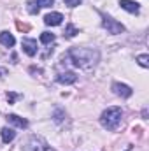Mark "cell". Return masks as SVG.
I'll return each mask as SVG.
<instances>
[{"label": "cell", "mask_w": 149, "mask_h": 151, "mask_svg": "<svg viewBox=\"0 0 149 151\" xmlns=\"http://www.w3.org/2000/svg\"><path fill=\"white\" fill-rule=\"evenodd\" d=\"M98 60H100V53L91 47H72L62 56V62L72 63L79 69H91L98 63Z\"/></svg>", "instance_id": "obj_1"}, {"label": "cell", "mask_w": 149, "mask_h": 151, "mask_svg": "<svg viewBox=\"0 0 149 151\" xmlns=\"http://www.w3.org/2000/svg\"><path fill=\"white\" fill-rule=\"evenodd\" d=\"M121 118H123V111L121 107H109L102 113V118H100V123L104 128L107 130H116L119 125H121Z\"/></svg>", "instance_id": "obj_2"}, {"label": "cell", "mask_w": 149, "mask_h": 151, "mask_svg": "<svg viewBox=\"0 0 149 151\" xmlns=\"http://www.w3.org/2000/svg\"><path fill=\"white\" fill-rule=\"evenodd\" d=\"M25 151H54L42 137H39V135H32L30 139H28V142L25 144Z\"/></svg>", "instance_id": "obj_3"}, {"label": "cell", "mask_w": 149, "mask_h": 151, "mask_svg": "<svg viewBox=\"0 0 149 151\" xmlns=\"http://www.w3.org/2000/svg\"><path fill=\"white\" fill-rule=\"evenodd\" d=\"M102 27L107 30V34H112V35L125 32V27H123L119 21H116V19L109 18V16H104V19H102Z\"/></svg>", "instance_id": "obj_4"}, {"label": "cell", "mask_w": 149, "mask_h": 151, "mask_svg": "<svg viewBox=\"0 0 149 151\" xmlns=\"http://www.w3.org/2000/svg\"><path fill=\"white\" fill-rule=\"evenodd\" d=\"M112 91H114L116 95L123 97V99H128V97H132V93H133V90H132L130 86L123 84V83H114V84H112Z\"/></svg>", "instance_id": "obj_5"}, {"label": "cell", "mask_w": 149, "mask_h": 151, "mask_svg": "<svg viewBox=\"0 0 149 151\" xmlns=\"http://www.w3.org/2000/svg\"><path fill=\"white\" fill-rule=\"evenodd\" d=\"M23 49H25V53L28 55V56H35L37 55V40H34V39H23Z\"/></svg>", "instance_id": "obj_6"}, {"label": "cell", "mask_w": 149, "mask_h": 151, "mask_svg": "<svg viewBox=\"0 0 149 151\" xmlns=\"http://www.w3.org/2000/svg\"><path fill=\"white\" fill-rule=\"evenodd\" d=\"M62 21H63V16L60 12H51L44 18V23L47 27H58V25H62Z\"/></svg>", "instance_id": "obj_7"}, {"label": "cell", "mask_w": 149, "mask_h": 151, "mask_svg": "<svg viewBox=\"0 0 149 151\" xmlns=\"http://www.w3.org/2000/svg\"><path fill=\"white\" fill-rule=\"evenodd\" d=\"M56 81H58L60 84H72V83H75V81H77V76H75V72L67 70V72H62V74H58Z\"/></svg>", "instance_id": "obj_8"}, {"label": "cell", "mask_w": 149, "mask_h": 151, "mask_svg": "<svg viewBox=\"0 0 149 151\" xmlns=\"http://www.w3.org/2000/svg\"><path fill=\"white\" fill-rule=\"evenodd\" d=\"M119 5H121L125 11H128V12H133V14H137V12L140 11V5H139V2H133V0H119Z\"/></svg>", "instance_id": "obj_9"}, {"label": "cell", "mask_w": 149, "mask_h": 151, "mask_svg": "<svg viewBox=\"0 0 149 151\" xmlns=\"http://www.w3.org/2000/svg\"><path fill=\"white\" fill-rule=\"evenodd\" d=\"M7 123H11V125H14V127H19V128H27V127H28V121H27L25 118L16 116V114H9V116H7Z\"/></svg>", "instance_id": "obj_10"}, {"label": "cell", "mask_w": 149, "mask_h": 151, "mask_svg": "<svg viewBox=\"0 0 149 151\" xmlns=\"http://www.w3.org/2000/svg\"><path fill=\"white\" fill-rule=\"evenodd\" d=\"M0 44H4L5 47H12L16 44V39L12 37L9 32H2L0 34Z\"/></svg>", "instance_id": "obj_11"}, {"label": "cell", "mask_w": 149, "mask_h": 151, "mask_svg": "<svg viewBox=\"0 0 149 151\" xmlns=\"http://www.w3.org/2000/svg\"><path fill=\"white\" fill-rule=\"evenodd\" d=\"M14 137H16V132H14L12 128H7V127L2 128V141H4V142H11Z\"/></svg>", "instance_id": "obj_12"}, {"label": "cell", "mask_w": 149, "mask_h": 151, "mask_svg": "<svg viewBox=\"0 0 149 151\" xmlns=\"http://www.w3.org/2000/svg\"><path fill=\"white\" fill-rule=\"evenodd\" d=\"M54 40V34H51V32H42L40 34V42L42 44H51Z\"/></svg>", "instance_id": "obj_13"}, {"label": "cell", "mask_w": 149, "mask_h": 151, "mask_svg": "<svg viewBox=\"0 0 149 151\" xmlns=\"http://www.w3.org/2000/svg\"><path fill=\"white\" fill-rule=\"evenodd\" d=\"M137 62H139V65L144 67V69L149 67V56L148 55H139V56H137Z\"/></svg>", "instance_id": "obj_14"}, {"label": "cell", "mask_w": 149, "mask_h": 151, "mask_svg": "<svg viewBox=\"0 0 149 151\" xmlns=\"http://www.w3.org/2000/svg\"><path fill=\"white\" fill-rule=\"evenodd\" d=\"M75 34H79V30L75 28L74 25H69V27H67V30H65V37H67V39H72Z\"/></svg>", "instance_id": "obj_15"}, {"label": "cell", "mask_w": 149, "mask_h": 151, "mask_svg": "<svg viewBox=\"0 0 149 151\" xmlns=\"http://www.w3.org/2000/svg\"><path fill=\"white\" fill-rule=\"evenodd\" d=\"M39 9L40 7L37 5V2H28V12L30 14H39Z\"/></svg>", "instance_id": "obj_16"}, {"label": "cell", "mask_w": 149, "mask_h": 151, "mask_svg": "<svg viewBox=\"0 0 149 151\" xmlns=\"http://www.w3.org/2000/svg\"><path fill=\"white\" fill-rule=\"evenodd\" d=\"M16 28H18L19 32H28V30H30V25L21 23V21H16Z\"/></svg>", "instance_id": "obj_17"}, {"label": "cell", "mask_w": 149, "mask_h": 151, "mask_svg": "<svg viewBox=\"0 0 149 151\" xmlns=\"http://www.w3.org/2000/svg\"><path fill=\"white\" fill-rule=\"evenodd\" d=\"M53 4H54V0H37L39 7H51Z\"/></svg>", "instance_id": "obj_18"}, {"label": "cell", "mask_w": 149, "mask_h": 151, "mask_svg": "<svg viewBox=\"0 0 149 151\" xmlns=\"http://www.w3.org/2000/svg\"><path fill=\"white\" fill-rule=\"evenodd\" d=\"M63 2H65V4H67L69 7H77V5H79V4H81L82 0H63Z\"/></svg>", "instance_id": "obj_19"}, {"label": "cell", "mask_w": 149, "mask_h": 151, "mask_svg": "<svg viewBox=\"0 0 149 151\" xmlns=\"http://www.w3.org/2000/svg\"><path fill=\"white\" fill-rule=\"evenodd\" d=\"M18 99V95L16 93H7V100H9V104H14V100Z\"/></svg>", "instance_id": "obj_20"}, {"label": "cell", "mask_w": 149, "mask_h": 151, "mask_svg": "<svg viewBox=\"0 0 149 151\" xmlns=\"http://www.w3.org/2000/svg\"><path fill=\"white\" fill-rule=\"evenodd\" d=\"M62 119H63V113H62V111H56V114H54V121L60 123Z\"/></svg>", "instance_id": "obj_21"}, {"label": "cell", "mask_w": 149, "mask_h": 151, "mask_svg": "<svg viewBox=\"0 0 149 151\" xmlns=\"http://www.w3.org/2000/svg\"><path fill=\"white\" fill-rule=\"evenodd\" d=\"M128 151H130V150H128Z\"/></svg>", "instance_id": "obj_22"}]
</instances>
